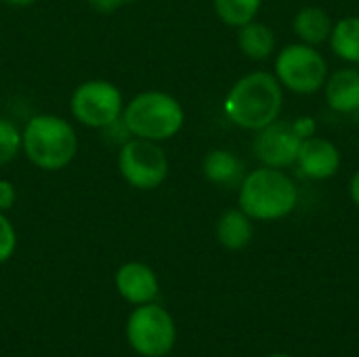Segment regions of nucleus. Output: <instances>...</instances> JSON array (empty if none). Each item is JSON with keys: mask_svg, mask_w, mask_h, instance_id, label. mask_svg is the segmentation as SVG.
I'll return each instance as SVG.
<instances>
[{"mask_svg": "<svg viewBox=\"0 0 359 357\" xmlns=\"http://www.w3.org/2000/svg\"><path fill=\"white\" fill-rule=\"evenodd\" d=\"M280 80L267 72H252L240 78L225 97L227 118L246 130H261L282 112Z\"/></svg>", "mask_w": 359, "mask_h": 357, "instance_id": "f257e3e1", "label": "nucleus"}, {"mask_svg": "<svg viewBox=\"0 0 359 357\" xmlns=\"http://www.w3.org/2000/svg\"><path fill=\"white\" fill-rule=\"evenodd\" d=\"M21 151L40 170H63L78 154L74 126L55 114L32 116L21 130Z\"/></svg>", "mask_w": 359, "mask_h": 357, "instance_id": "f03ea898", "label": "nucleus"}, {"mask_svg": "<svg viewBox=\"0 0 359 357\" xmlns=\"http://www.w3.org/2000/svg\"><path fill=\"white\" fill-rule=\"evenodd\" d=\"M299 194L294 181L280 168H257L240 185L238 204L255 221H278L288 217L297 206Z\"/></svg>", "mask_w": 359, "mask_h": 357, "instance_id": "7ed1b4c3", "label": "nucleus"}, {"mask_svg": "<svg viewBox=\"0 0 359 357\" xmlns=\"http://www.w3.org/2000/svg\"><path fill=\"white\" fill-rule=\"evenodd\" d=\"M122 122L133 137L162 143L181 133L185 112L172 95L164 90H143L124 103Z\"/></svg>", "mask_w": 359, "mask_h": 357, "instance_id": "20e7f679", "label": "nucleus"}, {"mask_svg": "<svg viewBox=\"0 0 359 357\" xmlns=\"http://www.w3.org/2000/svg\"><path fill=\"white\" fill-rule=\"evenodd\" d=\"M126 341L141 357L168 356L177 343L175 320L156 301L139 305L126 320Z\"/></svg>", "mask_w": 359, "mask_h": 357, "instance_id": "39448f33", "label": "nucleus"}, {"mask_svg": "<svg viewBox=\"0 0 359 357\" xmlns=\"http://www.w3.org/2000/svg\"><path fill=\"white\" fill-rule=\"evenodd\" d=\"M118 170L130 187L139 191H154L166 181L170 164L160 143L130 137L120 145Z\"/></svg>", "mask_w": 359, "mask_h": 357, "instance_id": "423d86ee", "label": "nucleus"}, {"mask_svg": "<svg viewBox=\"0 0 359 357\" xmlns=\"http://www.w3.org/2000/svg\"><path fill=\"white\" fill-rule=\"evenodd\" d=\"M69 109L82 126L103 130L122 118L124 99L120 88L109 80H86L74 88Z\"/></svg>", "mask_w": 359, "mask_h": 357, "instance_id": "0eeeda50", "label": "nucleus"}, {"mask_svg": "<svg viewBox=\"0 0 359 357\" xmlns=\"http://www.w3.org/2000/svg\"><path fill=\"white\" fill-rule=\"evenodd\" d=\"M276 74L280 84L299 95L318 93L328 80V65L311 44H288L278 53Z\"/></svg>", "mask_w": 359, "mask_h": 357, "instance_id": "6e6552de", "label": "nucleus"}, {"mask_svg": "<svg viewBox=\"0 0 359 357\" xmlns=\"http://www.w3.org/2000/svg\"><path fill=\"white\" fill-rule=\"evenodd\" d=\"M303 135L299 133L297 124L278 122L273 120L265 128L259 130L252 149L255 156L269 168H286L297 162L299 149L303 143Z\"/></svg>", "mask_w": 359, "mask_h": 357, "instance_id": "1a4fd4ad", "label": "nucleus"}, {"mask_svg": "<svg viewBox=\"0 0 359 357\" xmlns=\"http://www.w3.org/2000/svg\"><path fill=\"white\" fill-rule=\"evenodd\" d=\"M116 290L126 303L139 307V305L154 303L158 299L160 282L149 265L139 261H128L116 271Z\"/></svg>", "mask_w": 359, "mask_h": 357, "instance_id": "9d476101", "label": "nucleus"}, {"mask_svg": "<svg viewBox=\"0 0 359 357\" xmlns=\"http://www.w3.org/2000/svg\"><path fill=\"white\" fill-rule=\"evenodd\" d=\"M297 164L301 166L303 175L316 181L330 179L341 168V154L337 145L322 137H307L301 143Z\"/></svg>", "mask_w": 359, "mask_h": 357, "instance_id": "9b49d317", "label": "nucleus"}, {"mask_svg": "<svg viewBox=\"0 0 359 357\" xmlns=\"http://www.w3.org/2000/svg\"><path fill=\"white\" fill-rule=\"evenodd\" d=\"M326 101L334 112L353 114L359 109V69L343 67L326 80Z\"/></svg>", "mask_w": 359, "mask_h": 357, "instance_id": "f8f14e48", "label": "nucleus"}, {"mask_svg": "<svg viewBox=\"0 0 359 357\" xmlns=\"http://www.w3.org/2000/svg\"><path fill=\"white\" fill-rule=\"evenodd\" d=\"M252 219L240 210L231 208L225 210L217 221V240L227 250H242L252 240Z\"/></svg>", "mask_w": 359, "mask_h": 357, "instance_id": "ddd939ff", "label": "nucleus"}, {"mask_svg": "<svg viewBox=\"0 0 359 357\" xmlns=\"http://www.w3.org/2000/svg\"><path fill=\"white\" fill-rule=\"evenodd\" d=\"M294 34L305 42V44H322L330 38L332 34V19L330 15L320 8V6H307L294 17Z\"/></svg>", "mask_w": 359, "mask_h": 357, "instance_id": "4468645a", "label": "nucleus"}, {"mask_svg": "<svg viewBox=\"0 0 359 357\" xmlns=\"http://www.w3.org/2000/svg\"><path fill=\"white\" fill-rule=\"evenodd\" d=\"M238 46L246 57L261 61V59H267L276 50V34L265 23L250 21L240 27Z\"/></svg>", "mask_w": 359, "mask_h": 357, "instance_id": "2eb2a0df", "label": "nucleus"}, {"mask_svg": "<svg viewBox=\"0 0 359 357\" xmlns=\"http://www.w3.org/2000/svg\"><path fill=\"white\" fill-rule=\"evenodd\" d=\"M204 177L217 185H233L242 177V162L233 151L212 149L202 162Z\"/></svg>", "mask_w": 359, "mask_h": 357, "instance_id": "dca6fc26", "label": "nucleus"}, {"mask_svg": "<svg viewBox=\"0 0 359 357\" xmlns=\"http://www.w3.org/2000/svg\"><path fill=\"white\" fill-rule=\"evenodd\" d=\"M330 44L341 59L359 63V17H345L332 25Z\"/></svg>", "mask_w": 359, "mask_h": 357, "instance_id": "f3484780", "label": "nucleus"}, {"mask_svg": "<svg viewBox=\"0 0 359 357\" xmlns=\"http://www.w3.org/2000/svg\"><path fill=\"white\" fill-rule=\"evenodd\" d=\"M215 11L219 19L231 27H242L255 21L261 11V0H215Z\"/></svg>", "mask_w": 359, "mask_h": 357, "instance_id": "a211bd4d", "label": "nucleus"}, {"mask_svg": "<svg viewBox=\"0 0 359 357\" xmlns=\"http://www.w3.org/2000/svg\"><path fill=\"white\" fill-rule=\"evenodd\" d=\"M21 151V130L8 118H0V166L11 164Z\"/></svg>", "mask_w": 359, "mask_h": 357, "instance_id": "6ab92c4d", "label": "nucleus"}, {"mask_svg": "<svg viewBox=\"0 0 359 357\" xmlns=\"http://www.w3.org/2000/svg\"><path fill=\"white\" fill-rule=\"evenodd\" d=\"M17 248V231L8 221L6 213H0V265L6 263Z\"/></svg>", "mask_w": 359, "mask_h": 357, "instance_id": "aec40b11", "label": "nucleus"}, {"mask_svg": "<svg viewBox=\"0 0 359 357\" xmlns=\"http://www.w3.org/2000/svg\"><path fill=\"white\" fill-rule=\"evenodd\" d=\"M17 202V189L8 179H0V213H8Z\"/></svg>", "mask_w": 359, "mask_h": 357, "instance_id": "412c9836", "label": "nucleus"}, {"mask_svg": "<svg viewBox=\"0 0 359 357\" xmlns=\"http://www.w3.org/2000/svg\"><path fill=\"white\" fill-rule=\"evenodd\" d=\"M97 13H114V11H118L120 6H124V4H128V2H133V0H86Z\"/></svg>", "mask_w": 359, "mask_h": 357, "instance_id": "4be33fe9", "label": "nucleus"}, {"mask_svg": "<svg viewBox=\"0 0 359 357\" xmlns=\"http://www.w3.org/2000/svg\"><path fill=\"white\" fill-rule=\"evenodd\" d=\"M349 189H351V200L355 202V206L359 208V170L353 175V179H351V185H349Z\"/></svg>", "mask_w": 359, "mask_h": 357, "instance_id": "5701e85b", "label": "nucleus"}, {"mask_svg": "<svg viewBox=\"0 0 359 357\" xmlns=\"http://www.w3.org/2000/svg\"><path fill=\"white\" fill-rule=\"evenodd\" d=\"M4 4H8V6H17V8H23V6H32L34 2H38V0H2Z\"/></svg>", "mask_w": 359, "mask_h": 357, "instance_id": "b1692460", "label": "nucleus"}, {"mask_svg": "<svg viewBox=\"0 0 359 357\" xmlns=\"http://www.w3.org/2000/svg\"><path fill=\"white\" fill-rule=\"evenodd\" d=\"M267 357H292V356H288V353H271V356H267Z\"/></svg>", "mask_w": 359, "mask_h": 357, "instance_id": "393cba45", "label": "nucleus"}]
</instances>
